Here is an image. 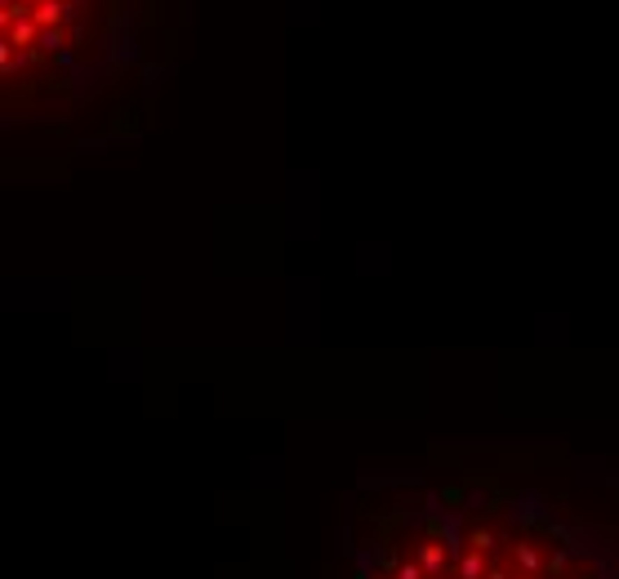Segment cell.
Wrapping results in <instances>:
<instances>
[{
    "instance_id": "obj_1",
    "label": "cell",
    "mask_w": 619,
    "mask_h": 579,
    "mask_svg": "<svg viewBox=\"0 0 619 579\" xmlns=\"http://www.w3.org/2000/svg\"><path fill=\"white\" fill-rule=\"evenodd\" d=\"M54 18H63V5H58V0H45L41 14H36V22H54Z\"/></svg>"
}]
</instances>
